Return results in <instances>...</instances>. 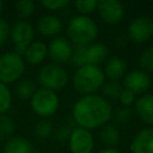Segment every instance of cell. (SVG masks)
Returning <instances> with one entry per match:
<instances>
[{
    "label": "cell",
    "instance_id": "cell-13",
    "mask_svg": "<svg viewBox=\"0 0 153 153\" xmlns=\"http://www.w3.org/2000/svg\"><path fill=\"white\" fill-rule=\"evenodd\" d=\"M131 153H153V127L139 130L130 143Z\"/></svg>",
    "mask_w": 153,
    "mask_h": 153
},
{
    "label": "cell",
    "instance_id": "cell-3",
    "mask_svg": "<svg viewBox=\"0 0 153 153\" xmlns=\"http://www.w3.org/2000/svg\"><path fill=\"white\" fill-rule=\"evenodd\" d=\"M105 82V75L99 66L86 65L76 68L72 78L73 87L82 96L94 94Z\"/></svg>",
    "mask_w": 153,
    "mask_h": 153
},
{
    "label": "cell",
    "instance_id": "cell-8",
    "mask_svg": "<svg viewBox=\"0 0 153 153\" xmlns=\"http://www.w3.org/2000/svg\"><path fill=\"white\" fill-rule=\"evenodd\" d=\"M127 35L135 43H145L153 36V19L148 16L134 18L127 29Z\"/></svg>",
    "mask_w": 153,
    "mask_h": 153
},
{
    "label": "cell",
    "instance_id": "cell-11",
    "mask_svg": "<svg viewBox=\"0 0 153 153\" xmlns=\"http://www.w3.org/2000/svg\"><path fill=\"white\" fill-rule=\"evenodd\" d=\"M97 11L102 20L111 25L118 24L124 17V6L118 0H100Z\"/></svg>",
    "mask_w": 153,
    "mask_h": 153
},
{
    "label": "cell",
    "instance_id": "cell-9",
    "mask_svg": "<svg viewBox=\"0 0 153 153\" xmlns=\"http://www.w3.org/2000/svg\"><path fill=\"white\" fill-rule=\"evenodd\" d=\"M68 147L71 153H92L94 148L93 135L87 129L75 127L71 131Z\"/></svg>",
    "mask_w": 153,
    "mask_h": 153
},
{
    "label": "cell",
    "instance_id": "cell-27",
    "mask_svg": "<svg viewBox=\"0 0 153 153\" xmlns=\"http://www.w3.org/2000/svg\"><path fill=\"white\" fill-rule=\"evenodd\" d=\"M139 63L145 72H153V45L142 50L139 56Z\"/></svg>",
    "mask_w": 153,
    "mask_h": 153
},
{
    "label": "cell",
    "instance_id": "cell-12",
    "mask_svg": "<svg viewBox=\"0 0 153 153\" xmlns=\"http://www.w3.org/2000/svg\"><path fill=\"white\" fill-rule=\"evenodd\" d=\"M33 36H35L33 26L27 20L20 19L16 22L10 29V38L14 45L18 44L29 45L31 42H33Z\"/></svg>",
    "mask_w": 153,
    "mask_h": 153
},
{
    "label": "cell",
    "instance_id": "cell-22",
    "mask_svg": "<svg viewBox=\"0 0 153 153\" xmlns=\"http://www.w3.org/2000/svg\"><path fill=\"white\" fill-rule=\"evenodd\" d=\"M35 91H36V85L30 79H23L16 86V93L20 99H31Z\"/></svg>",
    "mask_w": 153,
    "mask_h": 153
},
{
    "label": "cell",
    "instance_id": "cell-25",
    "mask_svg": "<svg viewBox=\"0 0 153 153\" xmlns=\"http://www.w3.org/2000/svg\"><path fill=\"white\" fill-rule=\"evenodd\" d=\"M16 130L14 122L6 115H0V137L1 139H10L13 136Z\"/></svg>",
    "mask_w": 153,
    "mask_h": 153
},
{
    "label": "cell",
    "instance_id": "cell-29",
    "mask_svg": "<svg viewBox=\"0 0 153 153\" xmlns=\"http://www.w3.org/2000/svg\"><path fill=\"white\" fill-rule=\"evenodd\" d=\"M133 116V111L130 108H124V106H120L115 110V112H112V117L115 120V122L117 124H126L131 120Z\"/></svg>",
    "mask_w": 153,
    "mask_h": 153
},
{
    "label": "cell",
    "instance_id": "cell-26",
    "mask_svg": "<svg viewBox=\"0 0 153 153\" xmlns=\"http://www.w3.org/2000/svg\"><path fill=\"white\" fill-rule=\"evenodd\" d=\"M53 133H54V126L47 118L39 121L35 128V134L38 139H48L53 135Z\"/></svg>",
    "mask_w": 153,
    "mask_h": 153
},
{
    "label": "cell",
    "instance_id": "cell-4",
    "mask_svg": "<svg viewBox=\"0 0 153 153\" xmlns=\"http://www.w3.org/2000/svg\"><path fill=\"white\" fill-rule=\"evenodd\" d=\"M37 80L41 87L56 92L67 86L69 75L62 66L51 62L39 68L37 73Z\"/></svg>",
    "mask_w": 153,
    "mask_h": 153
},
{
    "label": "cell",
    "instance_id": "cell-36",
    "mask_svg": "<svg viewBox=\"0 0 153 153\" xmlns=\"http://www.w3.org/2000/svg\"><path fill=\"white\" fill-rule=\"evenodd\" d=\"M0 55H1V54H0Z\"/></svg>",
    "mask_w": 153,
    "mask_h": 153
},
{
    "label": "cell",
    "instance_id": "cell-7",
    "mask_svg": "<svg viewBox=\"0 0 153 153\" xmlns=\"http://www.w3.org/2000/svg\"><path fill=\"white\" fill-rule=\"evenodd\" d=\"M47 47H48V56L50 57L53 63L62 66L72 60L74 45L67 37L56 36L49 42Z\"/></svg>",
    "mask_w": 153,
    "mask_h": 153
},
{
    "label": "cell",
    "instance_id": "cell-33",
    "mask_svg": "<svg viewBox=\"0 0 153 153\" xmlns=\"http://www.w3.org/2000/svg\"><path fill=\"white\" fill-rule=\"evenodd\" d=\"M71 129L68 127H61L57 131H56V137L57 140L60 141H65V140H68L69 139V135H71Z\"/></svg>",
    "mask_w": 153,
    "mask_h": 153
},
{
    "label": "cell",
    "instance_id": "cell-10",
    "mask_svg": "<svg viewBox=\"0 0 153 153\" xmlns=\"http://www.w3.org/2000/svg\"><path fill=\"white\" fill-rule=\"evenodd\" d=\"M123 88L131 91L134 94H143L151 86V76L142 69L127 72L123 78Z\"/></svg>",
    "mask_w": 153,
    "mask_h": 153
},
{
    "label": "cell",
    "instance_id": "cell-23",
    "mask_svg": "<svg viewBox=\"0 0 153 153\" xmlns=\"http://www.w3.org/2000/svg\"><path fill=\"white\" fill-rule=\"evenodd\" d=\"M16 12L22 20H25L26 18H30L36 10V5L32 0H18L14 4Z\"/></svg>",
    "mask_w": 153,
    "mask_h": 153
},
{
    "label": "cell",
    "instance_id": "cell-35",
    "mask_svg": "<svg viewBox=\"0 0 153 153\" xmlns=\"http://www.w3.org/2000/svg\"><path fill=\"white\" fill-rule=\"evenodd\" d=\"M1 11H2V2L0 1V13H1Z\"/></svg>",
    "mask_w": 153,
    "mask_h": 153
},
{
    "label": "cell",
    "instance_id": "cell-30",
    "mask_svg": "<svg viewBox=\"0 0 153 153\" xmlns=\"http://www.w3.org/2000/svg\"><path fill=\"white\" fill-rule=\"evenodd\" d=\"M69 4L68 0H42L41 5L49 11H57L65 8Z\"/></svg>",
    "mask_w": 153,
    "mask_h": 153
},
{
    "label": "cell",
    "instance_id": "cell-19",
    "mask_svg": "<svg viewBox=\"0 0 153 153\" xmlns=\"http://www.w3.org/2000/svg\"><path fill=\"white\" fill-rule=\"evenodd\" d=\"M4 153H33V146L25 137L12 136L5 142Z\"/></svg>",
    "mask_w": 153,
    "mask_h": 153
},
{
    "label": "cell",
    "instance_id": "cell-15",
    "mask_svg": "<svg viewBox=\"0 0 153 153\" xmlns=\"http://www.w3.org/2000/svg\"><path fill=\"white\" fill-rule=\"evenodd\" d=\"M136 116L148 127H153V94L143 93L136 98L134 103Z\"/></svg>",
    "mask_w": 153,
    "mask_h": 153
},
{
    "label": "cell",
    "instance_id": "cell-5",
    "mask_svg": "<svg viewBox=\"0 0 153 153\" xmlns=\"http://www.w3.org/2000/svg\"><path fill=\"white\" fill-rule=\"evenodd\" d=\"M25 72V61L14 51L0 55V82L8 85L19 80Z\"/></svg>",
    "mask_w": 153,
    "mask_h": 153
},
{
    "label": "cell",
    "instance_id": "cell-18",
    "mask_svg": "<svg viewBox=\"0 0 153 153\" xmlns=\"http://www.w3.org/2000/svg\"><path fill=\"white\" fill-rule=\"evenodd\" d=\"M37 30L45 37H55L62 30V22L59 17L53 14L43 16L37 23Z\"/></svg>",
    "mask_w": 153,
    "mask_h": 153
},
{
    "label": "cell",
    "instance_id": "cell-21",
    "mask_svg": "<svg viewBox=\"0 0 153 153\" xmlns=\"http://www.w3.org/2000/svg\"><path fill=\"white\" fill-rule=\"evenodd\" d=\"M123 90V86L120 84V81H111L108 80L103 84L102 91H103V97L109 102V100H118L121 92Z\"/></svg>",
    "mask_w": 153,
    "mask_h": 153
},
{
    "label": "cell",
    "instance_id": "cell-32",
    "mask_svg": "<svg viewBox=\"0 0 153 153\" xmlns=\"http://www.w3.org/2000/svg\"><path fill=\"white\" fill-rule=\"evenodd\" d=\"M10 24L4 18H0V48L7 42L10 38Z\"/></svg>",
    "mask_w": 153,
    "mask_h": 153
},
{
    "label": "cell",
    "instance_id": "cell-16",
    "mask_svg": "<svg viewBox=\"0 0 153 153\" xmlns=\"http://www.w3.org/2000/svg\"><path fill=\"white\" fill-rule=\"evenodd\" d=\"M103 72H104L105 78H108L109 80L120 81L127 74V63L123 59L118 56L109 57L105 61V67Z\"/></svg>",
    "mask_w": 153,
    "mask_h": 153
},
{
    "label": "cell",
    "instance_id": "cell-28",
    "mask_svg": "<svg viewBox=\"0 0 153 153\" xmlns=\"http://www.w3.org/2000/svg\"><path fill=\"white\" fill-rule=\"evenodd\" d=\"M75 8L81 16H88L97 10L98 1L97 0H78L74 2Z\"/></svg>",
    "mask_w": 153,
    "mask_h": 153
},
{
    "label": "cell",
    "instance_id": "cell-17",
    "mask_svg": "<svg viewBox=\"0 0 153 153\" xmlns=\"http://www.w3.org/2000/svg\"><path fill=\"white\" fill-rule=\"evenodd\" d=\"M47 56H48L47 44L42 41H33L27 45L23 59L30 65H39L45 60Z\"/></svg>",
    "mask_w": 153,
    "mask_h": 153
},
{
    "label": "cell",
    "instance_id": "cell-34",
    "mask_svg": "<svg viewBox=\"0 0 153 153\" xmlns=\"http://www.w3.org/2000/svg\"><path fill=\"white\" fill-rule=\"evenodd\" d=\"M99 153H120V151L115 147H106V148H103Z\"/></svg>",
    "mask_w": 153,
    "mask_h": 153
},
{
    "label": "cell",
    "instance_id": "cell-20",
    "mask_svg": "<svg viewBox=\"0 0 153 153\" xmlns=\"http://www.w3.org/2000/svg\"><path fill=\"white\" fill-rule=\"evenodd\" d=\"M99 137L108 147H115L120 142V131L115 124L106 123L100 128Z\"/></svg>",
    "mask_w": 153,
    "mask_h": 153
},
{
    "label": "cell",
    "instance_id": "cell-1",
    "mask_svg": "<svg viewBox=\"0 0 153 153\" xmlns=\"http://www.w3.org/2000/svg\"><path fill=\"white\" fill-rule=\"evenodd\" d=\"M72 116L78 127L91 130L109 123L112 117V108L103 96L87 94L74 103Z\"/></svg>",
    "mask_w": 153,
    "mask_h": 153
},
{
    "label": "cell",
    "instance_id": "cell-6",
    "mask_svg": "<svg viewBox=\"0 0 153 153\" xmlns=\"http://www.w3.org/2000/svg\"><path fill=\"white\" fill-rule=\"evenodd\" d=\"M60 99L56 92L48 88H37L30 99L32 111L39 117L48 118L53 116L59 109Z\"/></svg>",
    "mask_w": 153,
    "mask_h": 153
},
{
    "label": "cell",
    "instance_id": "cell-2",
    "mask_svg": "<svg viewBox=\"0 0 153 153\" xmlns=\"http://www.w3.org/2000/svg\"><path fill=\"white\" fill-rule=\"evenodd\" d=\"M67 38L74 45H88L98 37V25L88 16H75L67 25Z\"/></svg>",
    "mask_w": 153,
    "mask_h": 153
},
{
    "label": "cell",
    "instance_id": "cell-31",
    "mask_svg": "<svg viewBox=\"0 0 153 153\" xmlns=\"http://www.w3.org/2000/svg\"><path fill=\"white\" fill-rule=\"evenodd\" d=\"M118 100H120V103H121L122 106L129 108L130 105H134V103L136 100V94H134L131 91H128V90L123 88L122 92H121V96H120Z\"/></svg>",
    "mask_w": 153,
    "mask_h": 153
},
{
    "label": "cell",
    "instance_id": "cell-24",
    "mask_svg": "<svg viewBox=\"0 0 153 153\" xmlns=\"http://www.w3.org/2000/svg\"><path fill=\"white\" fill-rule=\"evenodd\" d=\"M12 105V92L10 87L0 82V115H5Z\"/></svg>",
    "mask_w": 153,
    "mask_h": 153
},
{
    "label": "cell",
    "instance_id": "cell-14",
    "mask_svg": "<svg viewBox=\"0 0 153 153\" xmlns=\"http://www.w3.org/2000/svg\"><path fill=\"white\" fill-rule=\"evenodd\" d=\"M109 57V48L102 42H93L84 47V59L85 66H99L102 62L106 61Z\"/></svg>",
    "mask_w": 153,
    "mask_h": 153
}]
</instances>
